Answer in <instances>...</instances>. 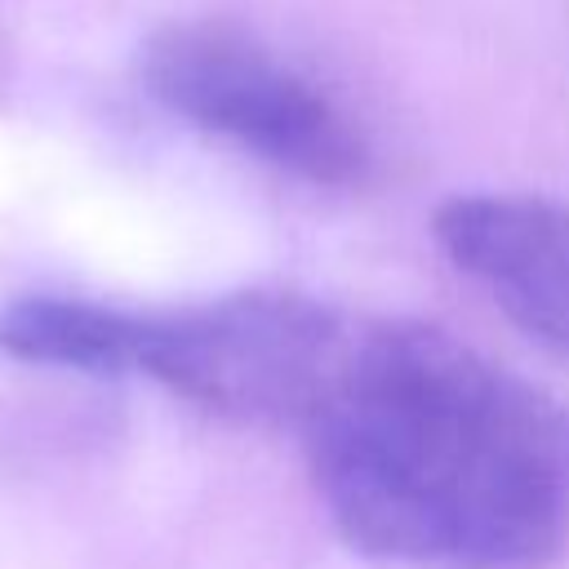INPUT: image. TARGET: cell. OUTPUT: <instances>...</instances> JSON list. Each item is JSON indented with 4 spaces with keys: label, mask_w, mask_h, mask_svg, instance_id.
Returning <instances> with one entry per match:
<instances>
[{
    "label": "cell",
    "mask_w": 569,
    "mask_h": 569,
    "mask_svg": "<svg viewBox=\"0 0 569 569\" xmlns=\"http://www.w3.org/2000/svg\"><path fill=\"white\" fill-rule=\"evenodd\" d=\"M147 93L191 129L311 187L373 169L365 124L298 62L236 22H169L142 44Z\"/></svg>",
    "instance_id": "2"
},
{
    "label": "cell",
    "mask_w": 569,
    "mask_h": 569,
    "mask_svg": "<svg viewBox=\"0 0 569 569\" xmlns=\"http://www.w3.org/2000/svg\"><path fill=\"white\" fill-rule=\"evenodd\" d=\"M373 569H547L569 538V409L431 320H356L298 422Z\"/></svg>",
    "instance_id": "1"
},
{
    "label": "cell",
    "mask_w": 569,
    "mask_h": 569,
    "mask_svg": "<svg viewBox=\"0 0 569 569\" xmlns=\"http://www.w3.org/2000/svg\"><path fill=\"white\" fill-rule=\"evenodd\" d=\"M431 236L493 307L538 347L569 360V204L525 191L449 196Z\"/></svg>",
    "instance_id": "4"
},
{
    "label": "cell",
    "mask_w": 569,
    "mask_h": 569,
    "mask_svg": "<svg viewBox=\"0 0 569 569\" xmlns=\"http://www.w3.org/2000/svg\"><path fill=\"white\" fill-rule=\"evenodd\" d=\"M347 325L351 316L298 289H236L173 311L124 307L120 373H142L227 422L298 427Z\"/></svg>",
    "instance_id": "3"
}]
</instances>
